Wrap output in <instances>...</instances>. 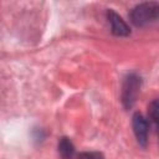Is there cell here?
I'll return each mask as SVG.
<instances>
[{
  "label": "cell",
  "mask_w": 159,
  "mask_h": 159,
  "mask_svg": "<svg viewBox=\"0 0 159 159\" xmlns=\"http://www.w3.org/2000/svg\"><path fill=\"white\" fill-rule=\"evenodd\" d=\"M135 26H147L159 17V5L157 2H142L134 6L129 14Z\"/></svg>",
  "instance_id": "obj_1"
},
{
  "label": "cell",
  "mask_w": 159,
  "mask_h": 159,
  "mask_svg": "<svg viewBox=\"0 0 159 159\" xmlns=\"http://www.w3.org/2000/svg\"><path fill=\"white\" fill-rule=\"evenodd\" d=\"M142 80L135 73H129L123 82L122 86V103L125 109H129L135 103V99L138 97L139 89H140Z\"/></svg>",
  "instance_id": "obj_2"
},
{
  "label": "cell",
  "mask_w": 159,
  "mask_h": 159,
  "mask_svg": "<svg viewBox=\"0 0 159 159\" xmlns=\"http://www.w3.org/2000/svg\"><path fill=\"white\" fill-rule=\"evenodd\" d=\"M132 125H133V132H134L138 144L140 147L145 148L148 144V129H149L147 119L139 112H137L133 114Z\"/></svg>",
  "instance_id": "obj_3"
},
{
  "label": "cell",
  "mask_w": 159,
  "mask_h": 159,
  "mask_svg": "<svg viewBox=\"0 0 159 159\" xmlns=\"http://www.w3.org/2000/svg\"><path fill=\"white\" fill-rule=\"evenodd\" d=\"M107 17L108 21L111 24V29H112V34L116 36H128L130 34L129 26L127 25V22L113 10H108L107 11Z\"/></svg>",
  "instance_id": "obj_4"
},
{
  "label": "cell",
  "mask_w": 159,
  "mask_h": 159,
  "mask_svg": "<svg viewBox=\"0 0 159 159\" xmlns=\"http://www.w3.org/2000/svg\"><path fill=\"white\" fill-rule=\"evenodd\" d=\"M58 153L62 159H72L75 157V147L67 137H62L58 140Z\"/></svg>",
  "instance_id": "obj_5"
},
{
  "label": "cell",
  "mask_w": 159,
  "mask_h": 159,
  "mask_svg": "<svg viewBox=\"0 0 159 159\" xmlns=\"http://www.w3.org/2000/svg\"><path fill=\"white\" fill-rule=\"evenodd\" d=\"M148 116L152 123H154L157 127H159V98L150 102L148 107Z\"/></svg>",
  "instance_id": "obj_6"
},
{
  "label": "cell",
  "mask_w": 159,
  "mask_h": 159,
  "mask_svg": "<svg viewBox=\"0 0 159 159\" xmlns=\"http://www.w3.org/2000/svg\"><path fill=\"white\" fill-rule=\"evenodd\" d=\"M77 159H104V155L99 152H83L78 154Z\"/></svg>",
  "instance_id": "obj_7"
}]
</instances>
